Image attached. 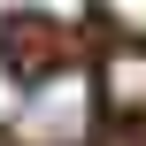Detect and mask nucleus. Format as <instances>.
Returning a JSON list of instances; mask_svg holds the SVG:
<instances>
[{
	"instance_id": "1",
	"label": "nucleus",
	"mask_w": 146,
	"mask_h": 146,
	"mask_svg": "<svg viewBox=\"0 0 146 146\" xmlns=\"http://www.w3.org/2000/svg\"><path fill=\"white\" fill-rule=\"evenodd\" d=\"M108 100H100V69L92 62H54L46 77L23 85L15 115H8V139L15 146H85L100 131Z\"/></svg>"
},
{
	"instance_id": "2",
	"label": "nucleus",
	"mask_w": 146,
	"mask_h": 146,
	"mask_svg": "<svg viewBox=\"0 0 146 146\" xmlns=\"http://www.w3.org/2000/svg\"><path fill=\"white\" fill-rule=\"evenodd\" d=\"M0 46H8V69H15L23 85H31V77H46L54 62H69V54H54V31H46L38 15H31V23H23V15H8V23H0Z\"/></svg>"
}]
</instances>
